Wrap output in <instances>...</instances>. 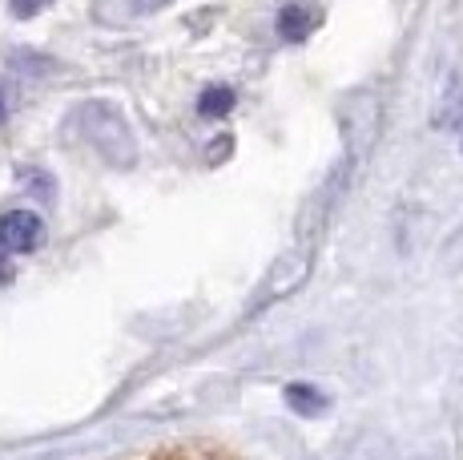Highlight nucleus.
<instances>
[{
    "mask_svg": "<svg viewBox=\"0 0 463 460\" xmlns=\"http://www.w3.org/2000/svg\"><path fill=\"white\" fill-rule=\"evenodd\" d=\"M77 121H81L89 146H93L109 166H121V170H129V166L137 162V141H133L126 118H121L113 105L89 101V105H81Z\"/></svg>",
    "mask_w": 463,
    "mask_h": 460,
    "instance_id": "nucleus-1",
    "label": "nucleus"
},
{
    "mask_svg": "<svg viewBox=\"0 0 463 460\" xmlns=\"http://www.w3.org/2000/svg\"><path fill=\"white\" fill-rule=\"evenodd\" d=\"M44 243V223L33 210H8L0 218V246L8 254H33Z\"/></svg>",
    "mask_w": 463,
    "mask_h": 460,
    "instance_id": "nucleus-2",
    "label": "nucleus"
},
{
    "mask_svg": "<svg viewBox=\"0 0 463 460\" xmlns=\"http://www.w3.org/2000/svg\"><path fill=\"white\" fill-rule=\"evenodd\" d=\"M318 16L310 13V8H298V5H287L279 13V37L290 41V45H298V41H307L310 33H315Z\"/></svg>",
    "mask_w": 463,
    "mask_h": 460,
    "instance_id": "nucleus-3",
    "label": "nucleus"
},
{
    "mask_svg": "<svg viewBox=\"0 0 463 460\" xmlns=\"http://www.w3.org/2000/svg\"><path fill=\"white\" fill-rule=\"evenodd\" d=\"M307 254H287V259L279 263V267H274V279H270V291H290V287H298L302 279H307Z\"/></svg>",
    "mask_w": 463,
    "mask_h": 460,
    "instance_id": "nucleus-4",
    "label": "nucleus"
},
{
    "mask_svg": "<svg viewBox=\"0 0 463 460\" xmlns=\"http://www.w3.org/2000/svg\"><path fill=\"white\" fill-rule=\"evenodd\" d=\"M230 110H234V90H230V85H210V90L198 97L202 118H226Z\"/></svg>",
    "mask_w": 463,
    "mask_h": 460,
    "instance_id": "nucleus-5",
    "label": "nucleus"
},
{
    "mask_svg": "<svg viewBox=\"0 0 463 460\" xmlns=\"http://www.w3.org/2000/svg\"><path fill=\"white\" fill-rule=\"evenodd\" d=\"M463 118V97H459V85H451V101L443 105V113H435V126H456Z\"/></svg>",
    "mask_w": 463,
    "mask_h": 460,
    "instance_id": "nucleus-6",
    "label": "nucleus"
},
{
    "mask_svg": "<svg viewBox=\"0 0 463 460\" xmlns=\"http://www.w3.org/2000/svg\"><path fill=\"white\" fill-rule=\"evenodd\" d=\"M290 404H307V412L310 408H315V404H323V396H318V392H310V388H290Z\"/></svg>",
    "mask_w": 463,
    "mask_h": 460,
    "instance_id": "nucleus-7",
    "label": "nucleus"
},
{
    "mask_svg": "<svg viewBox=\"0 0 463 460\" xmlns=\"http://www.w3.org/2000/svg\"><path fill=\"white\" fill-rule=\"evenodd\" d=\"M8 5H13V13L16 16H37L44 5H49V0H8Z\"/></svg>",
    "mask_w": 463,
    "mask_h": 460,
    "instance_id": "nucleus-8",
    "label": "nucleus"
},
{
    "mask_svg": "<svg viewBox=\"0 0 463 460\" xmlns=\"http://www.w3.org/2000/svg\"><path fill=\"white\" fill-rule=\"evenodd\" d=\"M133 13H162L165 5H174V0H129Z\"/></svg>",
    "mask_w": 463,
    "mask_h": 460,
    "instance_id": "nucleus-9",
    "label": "nucleus"
},
{
    "mask_svg": "<svg viewBox=\"0 0 463 460\" xmlns=\"http://www.w3.org/2000/svg\"><path fill=\"white\" fill-rule=\"evenodd\" d=\"M5 283H13V263H8V251L0 246V287H5Z\"/></svg>",
    "mask_w": 463,
    "mask_h": 460,
    "instance_id": "nucleus-10",
    "label": "nucleus"
},
{
    "mask_svg": "<svg viewBox=\"0 0 463 460\" xmlns=\"http://www.w3.org/2000/svg\"><path fill=\"white\" fill-rule=\"evenodd\" d=\"M5 118H8V90L0 85V126H5Z\"/></svg>",
    "mask_w": 463,
    "mask_h": 460,
    "instance_id": "nucleus-11",
    "label": "nucleus"
}]
</instances>
